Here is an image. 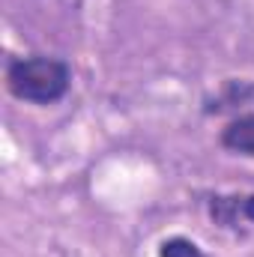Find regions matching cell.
<instances>
[{
  "label": "cell",
  "mask_w": 254,
  "mask_h": 257,
  "mask_svg": "<svg viewBox=\"0 0 254 257\" xmlns=\"http://www.w3.org/2000/svg\"><path fill=\"white\" fill-rule=\"evenodd\" d=\"M221 144L233 153H242V156L254 159V114H245V117L227 123V128L221 132Z\"/></svg>",
  "instance_id": "obj_3"
},
{
  "label": "cell",
  "mask_w": 254,
  "mask_h": 257,
  "mask_svg": "<svg viewBox=\"0 0 254 257\" xmlns=\"http://www.w3.org/2000/svg\"><path fill=\"white\" fill-rule=\"evenodd\" d=\"M212 215H215L224 227L254 224V194H242V197H215V200H212Z\"/></svg>",
  "instance_id": "obj_2"
},
{
  "label": "cell",
  "mask_w": 254,
  "mask_h": 257,
  "mask_svg": "<svg viewBox=\"0 0 254 257\" xmlns=\"http://www.w3.org/2000/svg\"><path fill=\"white\" fill-rule=\"evenodd\" d=\"M69 66L54 57H27V60H15L6 72V84L9 93L21 102H33V105H51L57 99H63L69 90Z\"/></svg>",
  "instance_id": "obj_1"
},
{
  "label": "cell",
  "mask_w": 254,
  "mask_h": 257,
  "mask_svg": "<svg viewBox=\"0 0 254 257\" xmlns=\"http://www.w3.org/2000/svg\"><path fill=\"white\" fill-rule=\"evenodd\" d=\"M159 257H206L191 239H183V236H174V239H165L162 248H159Z\"/></svg>",
  "instance_id": "obj_4"
}]
</instances>
